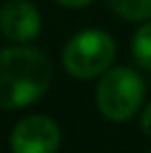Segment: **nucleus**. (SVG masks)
Instances as JSON below:
<instances>
[{
    "label": "nucleus",
    "mask_w": 151,
    "mask_h": 153,
    "mask_svg": "<svg viewBox=\"0 0 151 153\" xmlns=\"http://www.w3.org/2000/svg\"><path fill=\"white\" fill-rule=\"evenodd\" d=\"M131 56L140 69L151 71V20L136 31L131 40Z\"/></svg>",
    "instance_id": "nucleus-6"
},
{
    "label": "nucleus",
    "mask_w": 151,
    "mask_h": 153,
    "mask_svg": "<svg viewBox=\"0 0 151 153\" xmlns=\"http://www.w3.org/2000/svg\"><path fill=\"white\" fill-rule=\"evenodd\" d=\"M11 153H56L60 129L49 115H29L13 126L9 135Z\"/></svg>",
    "instance_id": "nucleus-4"
},
{
    "label": "nucleus",
    "mask_w": 151,
    "mask_h": 153,
    "mask_svg": "<svg viewBox=\"0 0 151 153\" xmlns=\"http://www.w3.org/2000/svg\"><path fill=\"white\" fill-rule=\"evenodd\" d=\"M51 84V62L40 49L16 45L0 49V109L11 111L38 102Z\"/></svg>",
    "instance_id": "nucleus-1"
},
{
    "label": "nucleus",
    "mask_w": 151,
    "mask_h": 153,
    "mask_svg": "<svg viewBox=\"0 0 151 153\" xmlns=\"http://www.w3.org/2000/svg\"><path fill=\"white\" fill-rule=\"evenodd\" d=\"M107 2L124 20H131V22L151 20V0H107Z\"/></svg>",
    "instance_id": "nucleus-7"
},
{
    "label": "nucleus",
    "mask_w": 151,
    "mask_h": 153,
    "mask_svg": "<svg viewBox=\"0 0 151 153\" xmlns=\"http://www.w3.org/2000/svg\"><path fill=\"white\" fill-rule=\"evenodd\" d=\"M147 153H151V149H149V151H147Z\"/></svg>",
    "instance_id": "nucleus-10"
},
{
    "label": "nucleus",
    "mask_w": 151,
    "mask_h": 153,
    "mask_svg": "<svg viewBox=\"0 0 151 153\" xmlns=\"http://www.w3.org/2000/svg\"><path fill=\"white\" fill-rule=\"evenodd\" d=\"M140 129H142V133L147 135V138H151V102L142 109V113H140Z\"/></svg>",
    "instance_id": "nucleus-8"
},
{
    "label": "nucleus",
    "mask_w": 151,
    "mask_h": 153,
    "mask_svg": "<svg viewBox=\"0 0 151 153\" xmlns=\"http://www.w3.org/2000/svg\"><path fill=\"white\" fill-rule=\"evenodd\" d=\"M116 58V42L102 29H85L65 45L62 65L78 80L102 76Z\"/></svg>",
    "instance_id": "nucleus-3"
},
{
    "label": "nucleus",
    "mask_w": 151,
    "mask_h": 153,
    "mask_svg": "<svg viewBox=\"0 0 151 153\" xmlns=\"http://www.w3.org/2000/svg\"><path fill=\"white\" fill-rule=\"evenodd\" d=\"M60 7H67V9H80V7H87L91 4L93 0H56Z\"/></svg>",
    "instance_id": "nucleus-9"
},
{
    "label": "nucleus",
    "mask_w": 151,
    "mask_h": 153,
    "mask_svg": "<svg viewBox=\"0 0 151 153\" xmlns=\"http://www.w3.org/2000/svg\"><path fill=\"white\" fill-rule=\"evenodd\" d=\"M144 100V80L129 67H109L100 76L96 89L98 111L111 122L133 118Z\"/></svg>",
    "instance_id": "nucleus-2"
},
{
    "label": "nucleus",
    "mask_w": 151,
    "mask_h": 153,
    "mask_svg": "<svg viewBox=\"0 0 151 153\" xmlns=\"http://www.w3.org/2000/svg\"><path fill=\"white\" fill-rule=\"evenodd\" d=\"M40 13L27 0H9L0 9V31L16 45H29L40 36Z\"/></svg>",
    "instance_id": "nucleus-5"
}]
</instances>
